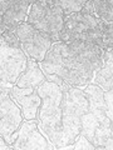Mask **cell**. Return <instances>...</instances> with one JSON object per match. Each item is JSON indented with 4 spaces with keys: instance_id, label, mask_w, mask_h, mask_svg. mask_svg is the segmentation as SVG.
Wrapping results in <instances>:
<instances>
[{
    "instance_id": "ac0fdd59",
    "label": "cell",
    "mask_w": 113,
    "mask_h": 150,
    "mask_svg": "<svg viewBox=\"0 0 113 150\" xmlns=\"http://www.w3.org/2000/svg\"><path fill=\"white\" fill-rule=\"evenodd\" d=\"M98 26L102 33V46L103 48H112L113 45V30H112V21H104L99 19Z\"/></svg>"
},
{
    "instance_id": "d4e9b609",
    "label": "cell",
    "mask_w": 113,
    "mask_h": 150,
    "mask_svg": "<svg viewBox=\"0 0 113 150\" xmlns=\"http://www.w3.org/2000/svg\"><path fill=\"white\" fill-rule=\"evenodd\" d=\"M4 149H11V145L8 144L5 142V139L0 135V150H4Z\"/></svg>"
},
{
    "instance_id": "3957f363",
    "label": "cell",
    "mask_w": 113,
    "mask_h": 150,
    "mask_svg": "<svg viewBox=\"0 0 113 150\" xmlns=\"http://www.w3.org/2000/svg\"><path fill=\"white\" fill-rule=\"evenodd\" d=\"M62 96V146L72 144L81 133V118L88 111V100L81 88H60ZM60 146V148H62Z\"/></svg>"
},
{
    "instance_id": "603a6c76",
    "label": "cell",
    "mask_w": 113,
    "mask_h": 150,
    "mask_svg": "<svg viewBox=\"0 0 113 150\" xmlns=\"http://www.w3.org/2000/svg\"><path fill=\"white\" fill-rule=\"evenodd\" d=\"M81 13L82 14H86V15H94L96 16V14H94V9H93V4H92V0H88L83 4V6L81 9Z\"/></svg>"
},
{
    "instance_id": "8fae6325",
    "label": "cell",
    "mask_w": 113,
    "mask_h": 150,
    "mask_svg": "<svg viewBox=\"0 0 113 150\" xmlns=\"http://www.w3.org/2000/svg\"><path fill=\"white\" fill-rule=\"evenodd\" d=\"M83 93L88 100V110L96 116L99 124L113 123L107 116V106L104 103V91L94 83H88L83 89Z\"/></svg>"
},
{
    "instance_id": "e0dca14e",
    "label": "cell",
    "mask_w": 113,
    "mask_h": 150,
    "mask_svg": "<svg viewBox=\"0 0 113 150\" xmlns=\"http://www.w3.org/2000/svg\"><path fill=\"white\" fill-rule=\"evenodd\" d=\"M94 14L98 19H102L104 21L113 20V5H109L104 0H92Z\"/></svg>"
},
{
    "instance_id": "7402d4cb",
    "label": "cell",
    "mask_w": 113,
    "mask_h": 150,
    "mask_svg": "<svg viewBox=\"0 0 113 150\" xmlns=\"http://www.w3.org/2000/svg\"><path fill=\"white\" fill-rule=\"evenodd\" d=\"M112 96H113L112 90L104 91V103H106V106H107V116L111 120H112Z\"/></svg>"
},
{
    "instance_id": "30bf717a",
    "label": "cell",
    "mask_w": 113,
    "mask_h": 150,
    "mask_svg": "<svg viewBox=\"0 0 113 150\" xmlns=\"http://www.w3.org/2000/svg\"><path fill=\"white\" fill-rule=\"evenodd\" d=\"M11 99L20 108L23 120H35L40 106V96L34 88H19L13 85L9 89Z\"/></svg>"
},
{
    "instance_id": "8992f818",
    "label": "cell",
    "mask_w": 113,
    "mask_h": 150,
    "mask_svg": "<svg viewBox=\"0 0 113 150\" xmlns=\"http://www.w3.org/2000/svg\"><path fill=\"white\" fill-rule=\"evenodd\" d=\"M16 34L23 53L26 55L28 59H34L38 63L44 59L53 43L48 34L38 30L26 21L16 25Z\"/></svg>"
},
{
    "instance_id": "9c48e42d",
    "label": "cell",
    "mask_w": 113,
    "mask_h": 150,
    "mask_svg": "<svg viewBox=\"0 0 113 150\" xmlns=\"http://www.w3.org/2000/svg\"><path fill=\"white\" fill-rule=\"evenodd\" d=\"M13 149L18 150H48L54 149L53 144L48 142L41 131L38 128V121L35 120H23L19 126V133L16 140L13 143Z\"/></svg>"
},
{
    "instance_id": "7a4b0ae2",
    "label": "cell",
    "mask_w": 113,
    "mask_h": 150,
    "mask_svg": "<svg viewBox=\"0 0 113 150\" xmlns=\"http://www.w3.org/2000/svg\"><path fill=\"white\" fill-rule=\"evenodd\" d=\"M40 96L38 110V128L53 144L54 149L62 146V96L63 91L53 81L45 80L36 88Z\"/></svg>"
},
{
    "instance_id": "cb8c5ba5",
    "label": "cell",
    "mask_w": 113,
    "mask_h": 150,
    "mask_svg": "<svg viewBox=\"0 0 113 150\" xmlns=\"http://www.w3.org/2000/svg\"><path fill=\"white\" fill-rule=\"evenodd\" d=\"M9 4L5 1V0H0V16H3V14L8 10Z\"/></svg>"
},
{
    "instance_id": "d6986e66",
    "label": "cell",
    "mask_w": 113,
    "mask_h": 150,
    "mask_svg": "<svg viewBox=\"0 0 113 150\" xmlns=\"http://www.w3.org/2000/svg\"><path fill=\"white\" fill-rule=\"evenodd\" d=\"M88 1V0H55V4L62 8L64 15L72 13H78L81 11L83 4Z\"/></svg>"
},
{
    "instance_id": "ffe728a7",
    "label": "cell",
    "mask_w": 113,
    "mask_h": 150,
    "mask_svg": "<svg viewBox=\"0 0 113 150\" xmlns=\"http://www.w3.org/2000/svg\"><path fill=\"white\" fill-rule=\"evenodd\" d=\"M59 149H70V150H96V146L89 142V140L84 137V135L79 134L75 140L72 144L64 145V146L59 148Z\"/></svg>"
},
{
    "instance_id": "4fadbf2b",
    "label": "cell",
    "mask_w": 113,
    "mask_h": 150,
    "mask_svg": "<svg viewBox=\"0 0 113 150\" xmlns=\"http://www.w3.org/2000/svg\"><path fill=\"white\" fill-rule=\"evenodd\" d=\"M29 8H30V3H18V4H14V5L9 6L8 10L1 16L0 35L5 30H9L11 28H16V25L25 21Z\"/></svg>"
},
{
    "instance_id": "5bb4252c",
    "label": "cell",
    "mask_w": 113,
    "mask_h": 150,
    "mask_svg": "<svg viewBox=\"0 0 113 150\" xmlns=\"http://www.w3.org/2000/svg\"><path fill=\"white\" fill-rule=\"evenodd\" d=\"M45 80V75L40 69L39 63L34 59H28L26 68L20 74L14 85L19 88H34L36 89L41 83Z\"/></svg>"
},
{
    "instance_id": "277c9868",
    "label": "cell",
    "mask_w": 113,
    "mask_h": 150,
    "mask_svg": "<svg viewBox=\"0 0 113 150\" xmlns=\"http://www.w3.org/2000/svg\"><path fill=\"white\" fill-rule=\"evenodd\" d=\"M99 19L94 15H86L81 11L64 15L63 29L60 31V41L82 40L102 46V33L98 26Z\"/></svg>"
},
{
    "instance_id": "ba28073f",
    "label": "cell",
    "mask_w": 113,
    "mask_h": 150,
    "mask_svg": "<svg viewBox=\"0 0 113 150\" xmlns=\"http://www.w3.org/2000/svg\"><path fill=\"white\" fill-rule=\"evenodd\" d=\"M23 121L21 111L11 99L9 89L0 88V135L10 143L11 135L19 129Z\"/></svg>"
},
{
    "instance_id": "5b68a950",
    "label": "cell",
    "mask_w": 113,
    "mask_h": 150,
    "mask_svg": "<svg viewBox=\"0 0 113 150\" xmlns=\"http://www.w3.org/2000/svg\"><path fill=\"white\" fill-rule=\"evenodd\" d=\"M25 21L38 30L48 34L51 41H58L64 24V13L56 4L48 5L36 0L30 4Z\"/></svg>"
},
{
    "instance_id": "2e32d148",
    "label": "cell",
    "mask_w": 113,
    "mask_h": 150,
    "mask_svg": "<svg viewBox=\"0 0 113 150\" xmlns=\"http://www.w3.org/2000/svg\"><path fill=\"white\" fill-rule=\"evenodd\" d=\"M98 125H99L98 119L88 110L87 112H84L81 118V133L79 134L84 135V137L93 144L94 131H96V129L98 128Z\"/></svg>"
},
{
    "instance_id": "484cf974",
    "label": "cell",
    "mask_w": 113,
    "mask_h": 150,
    "mask_svg": "<svg viewBox=\"0 0 113 150\" xmlns=\"http://www.w3.org/2000/svg\"><path fill=\"white\" fill-rule=\"evenodd\" d=\"M11 86H13V84H10V83H5V81L0 80V88H6V89H10Z\"/></svg>"
},
{
    "instance_id": "44dd1931",
    "label": "cell",
    "mask_w": 113,
    "mask_h": 150,
    "mask_svg": "<svg viewBox=\"0 0 113 150\" xmlns=\"http://www.w3.org/2000/svg\"><path fill=\"white\" fill-rule=\"evenodd\" d=\"M1 36L9 46H11V48H20V41H19V38L16 34V28H11L9 30H5L1 34Z\"/></svg>"
},
{
    "instance_id": "9a60e30c",
    "label": "cell",
    "mask_w": 113,
    "mask_h": 150,
    "mask_svg": "<svg viewBox=\"0 0 113 150\" xmlns=\"http://www.w3.org/2000/svg\"><path fill=\"white\" fill-rule=\"evenodd\" d=\"M112 124L113 123L99 124L94 131L93 145L96 150H112Z\"/></svg>"
},
{
    "instance_id": "7c38bea8",
    "label": "cell",
    "mask_w": 113,
    "mask_h": 150,
    "mask_svg": "<svg viewBox=\"0 0 113 150\" xmlns=\"http://www.w3.org/2000/svg\"><path fill=\"white\" fill-rule=\"evenodd\" d=\"M113 64H112V48H102L101 51V67L93 74L91 83L103 89V91L112 90L113 88Z\"/></svg>"
},
{
    "instance_id": "52a82bcc",
    "label": "cell",
    "mask_w": 113,
    "mask_h": 150,
    "mask_svg": "<svg viewBox=\"0 0 113 150\" xmlns=\"http://www.w3.org/2000/svg\"><path fill=\"white\" fill-rule=\"evenodd\" d=\"M28 58L20 48H11L0 35V80L15 84L26 68Z\"/></svg>"
},
{
    "instance_id": "6da1fadb",
    "label": "cell",
    "mask_w": 113,
    "mask_h": 150,
    "mask_svg": "<svg viewBox=\"0 0 113 150\" xmlns=\"http://www.w3.org/2000/svg\"><path fill=\"white\" fill-rule=\"evenodd\" d=\"M101 46L89 41H53L39 67L44 74H54L65 84L83 90L101 67Z\"/></svg>"
}]
</instances>
